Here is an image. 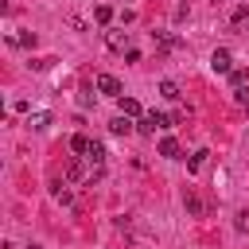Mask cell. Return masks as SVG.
<instances>
[{"label":"cell","mask_w":249,"mask_h":249,"mask_svg":"<svg viewBox=\"0 0 249 249\" xmlns=\"http://www.w3.org/2000/svg\"><path fill=\"white\" fill-rule=\"evenodd\" d=\"M210 70H214V74H230V70H233V54H230L226 47H218V51L210 54Z\"/></svg>","instance_id":"cell-1"},{"label":"cell","mask_w":249,"mask_h":249,"mask_svg":"<svg viewBox=\"0 0 249 249\" xmlns=\"http://www.w3.org/2000/svg\"><path fill=\"white\" fill-rule=\"evenodd\" d=\"M132 128H136V124H132V117H128V113H117V117L109 121V132H113V136H128Z\"/></svg>","instance_id":"cell-2"},{"label":"cell","mask_w":249,"mask_h":249,"mask_svg":"<svg viewBox=\"0 0 249 249\" xmlns=\"http://www.w3.org/2000/svg\"><path fill=\"white\" fill-rule=\"evenodd\" d=\"M105 47L124 54V51H128V31H105Z\"/></svg>","instance_id":"cell-3"},{"label":"cell","mask_w":249,"mask_h":249,"mask_svg":"<svg viewBox=\"0 0 249 249\" xmlns=\"http://www.w3.org/2000/svg\"><path fill=\"white\" fill-rule=\"evenodd\" d=\"M97 89L109 93V97H121V82H117L113 74H97Z\"/></svg>","instance_id":"cell-4"},{"label":"cell","mask_w":249,"mask_h":249,"mask_svg":"<svg viewBox=\"0 0 249 249\" xmlns=\"http://www.w3.org/2000/svg\"><path fill=\"white\" fill-rule=\"evenodd\" d=\"M160 156H163V160H179V140H175V136H163V140H160Z\"/></svg>","instance_id":"cell-5"},{"label":"cell","mask_w":249,"mask_h":249,"mask_svg":"<svg viewBox=\"0 0 249 249\" xmlns=\"http://www.w3.org/2000/svg\"><path fill=\"white\" fill-rule=\"evenodd\" d=\"M206 156H210V152H206V148H198V152L187 160V171H191V175H198V171L206 167Z\"/></svg>","instance_id":"cell-6"},{"label":"cell","mask_w":249,"mask_h":249,"mask_svg":"<svg viewBox=\"0 0 249 249\" xmlns=\"http://www.w3.org/2000/svg\"><path fill=\"white\" fill-rule=\"evenodd\" d=\"M62 175H66V183H78V179L86 175V167H82V160H66V171H62Z\"/></svg>","instance_id":"cell-7"},{"label":"cell","mask_w":249,"mask_h":249,"mask_svg":"<svg viewBox=\"0 0 249 249\" xmlns=\"http://www.w3.org/2000/svg\"><path fill=\"white\" fill-rule=\"evenodd\" d=\"M86 160H89L93 167H101V163H105V148H101V144L93 140V144H89V152H86Z\"/></svg>","instance_id":"cell-8"},{"label":"cell","mask_w":249,"mask_h":249,"mask_svg":"<svg viewBox=\"0 0 249 249\" xmlns=\"http://www.w3.org/2000/svg\"><path fill=\"white\" fill-rule=\"evenodd\" d=\"M160 93H163L167 101H175V97H179V86H175L171 78H163V82H160Z\"/></svg>","instance_id":"cell-9"},{"label":"cell","mask_w":249,"mask_h":249,"mask_svg":"<svg viewBox=\"0 0 249 249\" xmlns=\"http://www.w3.org/2000/svg\"><path fill=\"white\" fill-rule=\"evenodd\" d=\"M121 113H128V117H140V101H136V97H121Z\"/></svg>","instance_id":"cell-10"},{"label":"cell","mask_w":249,"mask_h":249,"mask_svg":"<svg viewBox=\"0 0 249 249\" xmlns=\"http://www.w3.org/2000/svg\"><path fill=\"white\" fill-rule=\"evenodd\" d=\"M89 144H93V140H89V136H82V132H78V136H70V148H74V152H82V156L89 152Z\"/></svg>","instance_id":"cell-11"},{"label":"cell","mask_w":249,"mask_h":249,"mask_svg":"<svg viewBox=\"0 0 249 249\" xmlns=\"http://www.w3.org/2000/svg\"><path fill=\"white\" fill-rule=\"evenodd\" d=\"M12 43L16 47H35V31H19V35H12Z\"/></svg>","instance_id":"cell-12"},{"label":"cell","mask_w":249,"mask_h":249,"mask_svg":"<svg viewBox=\"0 0 249 249\" xmlns=\"http://www.w3.org/2000/svg\"><path fill=\"white\" fill-rule=\"evenodd\" d=\"M148 117H152V124H156V128H171V124H175V121H171L167 113H156V109H152Z\"/></svg>","instance_id":"cell-13"},{"label":"cell","mask_w":249,"mask_h":249,"mask_svg":"<svg viewBox=\"0 0 249 249\" xmlns=\"http://www.w3.org/2000/svg\"><path fill=\"white\" fill-rule=\"evenodd\" d=\"M54 198H58L62 206H70V202H74V195H70V191H66L62 183H54Z\"/></svg>","instance_id":"cell-14"},{"label":"cell","mask_w":249,"mask_h":249,"mask_svg":"<svg viewBox=\"0 0 249 249\" xmlns=\"http://www.w3.org/2000/svg\"><path fill=\"white\" fill-rule=\"evenodd\" d=\"M233 27H249V8H245V4L233 12Z\"/></svg>","instance_id":"cell-15"},{"label":"cell","mask_w":249,"mask_h":249,"mask_svg":"<svg viewBox=\"0 0 249 249\" xmlns=\"http://www.w3.org/2000/svg\"><path fill=\"white\" fill-rule=\"evenodd\" d=\"M233 101L237 105H249V82L245 86H233Z\"/></svg>","instance_id":"cell-16"},{"label":"cell","mask_w":249,"mask_h":249,"mask_svg":"<svg viewBox=\"0 0 249 249\" xmlns=\"http://www.w3.org/2000/svg\"><path fill=\"white\" fill-rule=\"evenodd\" d=\"M249 82V70H230V86H245Z\"/></svg>","instance_id":"cell-17"},{"label":"cell","mask_w":249,"mask_h":249,"mask_svg":"<svg viewBox=\"0 0 249 249\" xmlns=\"http://www.w3.org/2000/svg\"><path fill=\"white\" fill-rule=\"evenodd\" d=\"M183 206H187V214H202V202H198L195 195H187V198H183Z\"/></svg>","instance_id":"cell-18"},{"label":"cell","mask_w":249,"mask_h":249,"mask_svg":"<svg viewBox=\"0 0 249 249\" xmlns=\"http://www.w3.org/2000/svg\"><path fill=\"white\" fill-rule=\"evenodd\" d=\"M93 16H97V23H109V19H113V8H109V4H101Z\"/></svg>","instance_id":"cell-19"},{"label":"cell","mask_w":249,"mask_h":249,"mask_svg":"<svg viewBox=\"0 0 249 249\" xmlns=\"http://www.w3.org/2000/svg\"><path fill=\"white\" fill-rule=\"evenodd\" d=\"M136 132H144V136H152V132H156V124H152V117H140V124H136Z\"/></svg>","instance_id":"cell-20"},{"label":"cell","mask_w":249,"mask_h":249,"mask_svg":"<svg viewBox=\"0 0 249 249\" xmlns=\"http://www.w3.org/2000/svg\"><path fill=\"white\" fill-rule=\"evenodd\" d=\"M47 121H51L47 113H35V117H31V124H35V128H47Z\"/></svg>","instance_id":"cell-21"},{"label":"cell","mask_w":249,"mask_h":249,"mask_svg":"<svg viewBox=\"0 0 249 249\" xmlns=\"http://www.w3.org/2000/svg\"><path fill=\"white\" fill-rule=\"evenodd\" d=\"M237 230H241V233L249 230V210H241V214H237Z\"/></svg>","instance_id":"cell-22"},{"label":"cell","mask_w":249,"mask_h":249,"mask_svg":"<svg viewBox=\"0 0 249 249\" xmlns=\"http://www.w3.org/2000/svg\"><path fill=\"white\" fill-rule=\"evenodd\" d=\"M27 249H43V245H27Z\"/></svg>","instance_id":"cell-23"}]
</instances>
